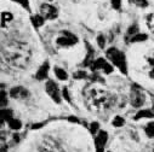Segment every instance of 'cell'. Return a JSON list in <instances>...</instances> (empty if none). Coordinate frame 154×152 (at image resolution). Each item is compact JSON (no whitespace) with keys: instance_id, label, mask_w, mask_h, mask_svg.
<instances>
[{"instance_id":"1","label":"cell","mask_w":154,"mask_h":152,"mask_svg":"<svg viewBox=\"0 0 154 152\" xmlns=\"http://www.w3.org/2000/svg\"><path fill=\"white\" fill-rule=\"evenodd\" d=\"M107 57L117 65L120 70H122V72H124V74H126V60H125V56L119 51V50H117V48H114V47H112V48H109L108 51H107Z\"/></svg>"},{"instance_id":"2","label":"cell","mask_w":154,"mask_h":152,"mask_svg":"<svg viewBox=\"0 0 154 152\" xmlns=\"http://www.w3.org/2000/svg\"><path fill=\"white\" fill-rule=\"evenodd\" d=\"M91 98H92L94 105H96L97 107H101V106H104L106 104H108V95L103 92L94 91L91 93Z\"/></svg>"},{"instance_id":"3","label":"cell","mask_w":154,"mask_h":152,"mask_svg":"<svg viewBox=\"0 0 154 152\" xmlns=\"http://www.w3.org/2000/svg\"><path fill=\"white\" fill-rule=\"evenodd\" d=\"M146 98L143 95V93L140 91V88H135L132 89L131 92V98H130V101H131V105L134 107H140L141 105H143Z\"/></svg>"},{"instance_id":"4","label":"cell","mask_w":154,"mask_h":152,"mask_svg":"<svg viewBox=\"0 0 154 152\" xmlns=\"http://www.w3.org/2000/svg\"><path fill=\"white\" fill-rule=\"evenodd\" d=\"M46 92L48 94L56 101V103H60L61 101V94H60V89L57 87V85L54 82V81H48L46 83Z\"/></svg>"},{"instance_id":"5","label":"cell","mask_w":154,"mask_h":152,"mask_svg":"<svg viewBox=\"0 0 154 152\" xmlns=\"http://www.w3.org/2000/svg\"><path fill=\"white\" fill-rule=\"evenodd\" d=\"M40 11H42V15H43L42 17L48 18V19H55L58 15L57 9L52 5H49V4H43Z\"/></svg>"},{"instance_id":"6","label":"cell","mask_w":154,"mask_h":152,"mask_svg":"<svg viewBox=\"0 0 154 152\" xmlns=\"http://www.w3.org/2000/svg\"><path fill=\"white\" fill-rule=\"evenodd\" d=\"M76 42H78V37L67 31H64V36H61L57 39V44L61 46H72Z\"/></svg>"},{"instance_id":"7","label":"cell","mask_w":154,"mask_h":152,"mask_svg":"<svg viewBox=\"0 0 154 152\" xmlns=\"http://www.w3.org/2000/svg\"><path fill=\"white\" fill-rule=\"evenodd\" d=\"M108 140V134L101 130L96 138V152H103V147Z\"/></svg>"},{"instance_id":"8","label":"cell","mask_w":154,"mask_h":152,"mask_svg":"<svg viewBox=\"0 0 154 152\" xmlns=\"http://www.w3.org/2000/svg\"><path fill=\"white\" fill-rule=\"evenodd\" d=\"M10 95L12 98H15V99H24V98H27L29 95V92L26 88L18 86V87H15V88H12L10 91Z\"/></svg>"},{"instance_id":"9","label":"cell","mask_w":154,"mask_h":152,"mask_svg":"<svg viewBox=\"0 0 154 152\" xmlns=\"http://www.w3.org/2000/svg\"><path fill=\"white\" fill-rule=\"evenodd\" d=\"M48 72H49V62H45L36 72V79L38 80H44L46 79L48 76Z\"/></svg>"},{"instance_id":"10","label":"cell","mask_w":154,"mask_h":152,"mask_svg":"<svg viewBox=\"0 0 154 152\" xmlns=\"http://www.w3.org/2000/svg\"><path fill=\"white\" fill-rule=\"evenodd\" d=\"M143 117L152 118L153 117V112L150 110H142V111H140L137 115L135 116V120H140V118H143Z\"/></svg>"},{"instance_id":"11","label":"cell","mask_w":154,"mask_h":152,"mask_svg":"<svg viewBox=\"0 0 154 152\" xmlns=\"http://www.w3.org/2000/svg\"><path fill=\"white\" fill-rule=\"evenodd\" d=\"M0 117H2L4 121H9L10 118H12V111L9 109L0 110Z\"/></svg>"},{"instance_id":"12","label":"cell","mask_w":154,"mask_h":152,"mask_svg":"<svg viewBox=\"0 0 154 152\" xmlns=\"http://www.w3.org/2000/svg\"><path fill=\"white\" fill-rule=\"evenodd\" d=\"M107 62L103 59V58H98V59H96L94 63H92V70L95 71V70H98V69H102L103 66H104V64H106Z\"/></svg>"},{"instance_id":"13","label":"cell","mask_w":154,"mask_h":152,"mask_svg":"<svg viewBox=\"0 0 154 152\" xmlns=\"http://www.w3.org/2000/svg\"><path fill=\"white\" fill-rule=\"evenodd\" d=\"M32 23L35 28H39L44 24V18L42 16H33L32 17Z\"/></svg>"},{"instance_id":"14","label":"cell","mask_w":154,"mask_h":152,"mask_svg":"<svg viewBox=\"0 0 154 152\" xmlns=\"http://www.w3.org/2000/svg\"><path fill=\"white\" fill-rule=\"evenodd\" d=\"M55 74H56L57 77H58L60 80H62V81L67 80V77H68L67 72H66L63 69H61V68H56V69H55Z\"/></svg>"},{"instance_id":"15","label":"cell","mask_w":154,"mask_h":152,"mask_svg":"<svg viewBox=\"0 0 154 152\" xmlns=\"http://www.w3.org/2000/svg\"><path fill=\"white\" fill-rule=\"evenodd\" d=\"M147 35L146 34H135L134 37H131V42H140V41H144L147 40Z\"/></svg>"},{"instance_id":"16","label":"cell","mask_w":154,"mask_h":152,"mask_svg":"<svg viewBox=\"0 0 154 152\" xmlns=\"http://www.w3.org/2000/svg\"><path fill=\"white\" fill-rule=\"evenodd\" d=\"M8 122H9L10 128H11V129H15V130H16V129H20V128H21V126H22V124H21V122H20L18 120H15V118H10Z\"/></svg>"},{"instance_id":"17","label":"cell","mask_w":154,"mask_h":152,"mask_svg":"<svg viewBox=\"0 0 154 152\" xmlns=\"http://www.w3.org/2000/svg\"><path fill=\"white\" fill-rule=\"evenodd\" d=\"M88 48H89V54L86 56V58H85V60H84V65H89V64L91 63L92 56H94V51H92V48H91L90 45H88Z\"/></svg>"},{"instance_id":"18","label":"cell","mask_w":154,"mask_h":152,"mask_svg":"<svg viewBox=\"0 0 154 152\" xmlns=\"http://www.w3.org/2000/svg\"><path fill=\"white\" fill-rule=\"evenodd\" d=\"M8 104V98H6V93L4 91H0V107H4Z\"/></svg>"},{"instance_id":"19","label":"cell","mask_w":154,"mask_h":152,"mask_svg":"<svg viewBox=\"0 0 154 152\" xmlns=\"http://www.w3.org/2000/svg\"><path fill=\"white\" fill-rule=\"evenodd\" d=\"M146 133L149 138H153V135H154V123L153 122L148 123V126L146 127Z\"/></svg>"},{"instance_id":"20","label":"cell","mask_w":154,"mask_h":152,"mask_svg":"<svg viewBox=\"0 0 154 152\" xmlns=\"http://www.w3.org/2000/svg\"><path fill=\"white\" fill-rule=\"evenodd\" d=\"M124 123H125V121H124V118L120 117V116H117V117L113 120V126H114V127H122Z\"/></svg>"},{"instance_id":"21","label":"cell","mask_w":154,"mask_h":152,"mask_svg":"<svg viewBox=\"0 0 154 152\" xmlns=\"http://www.w3.org/2000/svg\"><path fill=\"white\" fill-rule=\"evenodd\" d=\"M129 1H130L131 4H135V5L140 6V7H146V6L148 5L147 0H129Z\"/></svg>"},{"instance_id":"22","label":"cell","mask_w":154,"mask_h":152,"mask_svg":"<svg viewBox=\"0 0 154 152\" xmlns=\"http://www.w3.org/2000/svg\"><path fill=\"white\" fill-rule=\"evenodd\" d=\"M97 44H98V46H100L101 48H104V46H106V37H104L103 35H98V37H97Z\"/></svg>"},{"instance_id":"23","label":"cell","mask_w":154,"mask_h":152,"mask_svg":"<svg viewBox=\"0 0 154 152\" xmlns=\"http://www.w3.org/2000/svg\"><path fill=\"white\" fill-rule=\"evenodd\" d=\"M98 128H100V126H98L97 122L91 123V126H90V132H91V134H96V133L98 132Z\"/></svg>"},{"instance_id":"24","label":"cell","mask_w":154,"mask_h":152,"mask_svg":"<svg viewBox=\"0 0 154 152\" xmlns=\"http://www.w3.org/2000/svg\"><path fill=\"white\" fill-rule=\"evenodd\" d=\"M112 6L115 10H119L122 6V0H112Z\"/></svg>"},{"instance_id":"25","label":"cell","mask_w":154,"mask_h":152,"mask_svg":"<svg viewBox=\"0 0 154 152\" xmlns=\"http://www.w3.org/2000/svg\"><path fill=\"white\" fill-rule=\"evenodd\" d=\"M86 72L85 71H78V72H75L74 74V77L75 79H84V77H86Z\"/></svg>"},{"instance_id":"26","label":"cell","mask_w":154,"mask_h":152,"mask_svg":"<svg viewBox=\"0 0 154 152\" xmlns=\"http://www.w3.org/2000/svg\"><path fill=\"white\" fill-rule=\"evenodd\" d=\"M137 31H138V27L137 25H131L129 28V30H128V33L130 35H135V34H137Z\"/></svg>"},{"instance_id":"27","label":"cell","mask_w":154,"mask_h":152,"mask_svg":"<svg viewBox=\"0 0 154 152\" xmlns=\"http://www.w3.org/2000/svg\"><path fill=\"white\" fill-rule=\"evenodd\" d=\"M11 19H12V15H11V13H8V12L3 13V24H4L6 21H11Z\"/></svg>"},{"instance_id":"28","label":"cell","mask_w":154,"mask_h":152,"mask_svg":"<svg viewBox=\"0 0 154 152\" xmlns=\"http://www.w3.org/2000/svg\"><path fill=\"white\" fill-rule=\"evenodd\" d=\"M102 69L104 70V72H106V74H110V72L113 71V66H112V65H109V64H107V63L104 64V66H103Z\"/></svg>"},{"instance_id":"29","label":"cell","mask_w":154,"mask_h":152,"mask_svg":"<svg viewBox=\"0 0 154 152\" xmlns=\"http://www.w3.org/2000/svg\"><path fill=\"white\" fill-rule=\"evenodd\" d=\"M16 1L20 3V4H21L23 7H26V9L29 7V1H28V0H16Z\"/></svg>"},{"instance_id":"30","label":"cell","mask_w":154,"mask_h":152,"mask_svg":"<svg viewBox=\"0 0 154 152\" xmlns=\"http://www.w3.org/2000/svg\"><path fill=\"white\" fill-rule=\"evenodd\" d=\"M63 97H64V99H66V100H68V101H70V97H69V92H68V89H67V88H64V89H63Z\"/></svg>"},{"instance_id":"31","label":"cell","mask_w":154,"mask_h":152,"mask_svg":"<svg viewBox=\"0 0 154 152\" xmlns=\"http://www.w3.org/2000/svg\"><path fill=\"white\" fill-rule=\"evenodd\" d=\"M69 121H72V122H76V123L79 122V120H78V118H75V117H69Z\"/></svg>"},{"instance_id":"32","label":"cell","mask_w":154,"mask_h":152,"mask_svg":"<svg viewBox=\"0 0 154 152\" xmlns=\"http://www.w3.org/2000/svg\"><path fill=\"white\" fill-rule=\"evenodd\" d=\"M4 122H5V121H4V120H3L2 117H0V127H2V126L4 124Z\"/></svg>"},{"instance_id":"33","label":"cell","mask_w":154,"mask_h":152,"mask_svg":"<svg viewBox=\"0 0 154 152\" xmlns=\"http://www.w3.org/2000/svg\"><path fill=\"white\" fill-rule=\"evenodd\" d=\"M0 152H8L6 151V147H2V148H0Z\"/></svg>"},{"instance_id":"34","label":"cell","mask_w":154,"mask_h":152,"mask_svg":"<svg viewBox=\"0 0 154 152\" xmlns=\"http://www.w3.org/2000/svg\"><path fill=\"white\" fill-rule=\"evenodd\" d=\"M15 140H16V141H18V140H20V138H18V135H17V134L15 135Z\"/></svg>"},{"instance_id":"35","label":"cell","mask_w":154,"mask_h":152,"mask_svg":"<svg viewBox=\"0 0 154 152\" xmlns=\"http://www.w3.org/2000/svg\"><path fill=\"white\" fill-rule=\"evenodd\" d=\"M0 86H2V85H0Z\"/></svg>"},{"instance_id":"36","label":"cell","mask_w":154,"mask_h":152,"mask_svg":"<svg viewBox=\"0 0 154 152\" xmlns=\"http://www.w3.org/2000/svg\"><path fill=\"white\" fill-rule=\"evenodd\" d=\"M108 152H109V151H108Z\"/></svg>"}]
</instances>
